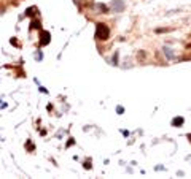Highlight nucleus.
Masks as SVG:
<instances>
[{
	"instance_id": "2",
	"label": "nucleus",
	"mask_w": 191,
	"mask_h": 179,
	"mask_svg": "<svg viewBox=\"0 0 191 179\" xmlns=\"http://www.w3.org/2000/svg\"><path fill=\"white\" fill-rule=\"evenodd\" d=\"M50 37H51V35H50V32H41V40H40V44L41 46H45V44H48V43H50Z\"/></svg>"
},
{
	"instance_id": "7",
	"label": "nucleus",
	"mask_w": 191,
	"mask_h": 179,
	"mask_svg": "<svg viewBox=\"0 0 191 179\" xmlns=\"http://www.w3.org/2000/svg\"><path fill=\"white\" fill-rule=\"evenodd\" d=\"M113 7H115V10H123V3L115 2V3H113Z\"/></svg>"
},
{
	"instance_id": "1",
	"label": "nucleus",
	"mask_w": 191,
	"mask_h": 179,
	"mask_svg": "<svg viewBox=\"0 0 191 179\" xmlns=\"http://www.w3.org/2000/svg\"><path fill=\"white\" fill-rule=\"evenodd\" d=\"M108 37H110V29L102 22L97 24V26H96V38L105 41V40H108Z\"/></svg>"
},
{
	"instance_id": "6",
	"label": "nucleus",
	"mask_w": 191,
	"mask_h": 179,
	"mask_svg": "<svg viewBox=\"0 0 191 179\" xmlns=\"http://www.w3.org/2000/svg\"><path fill=\"white\" fill-rule=\"evenodd\" d=\"M26 149H27V151H34V149H35V146H34V143H30V141H27V143H26Z\"/></svg>"
},
{
	"instance_id": "4",
	"label": "nucleus",
	"mask_w": 191,
	"mask_h": 179,
	"mask_svg": "<svg viewBox=\"0 0 191 179\" xmlns=\"http://www.w3.org/2000/svg\"><path fill=\"white\" fill-rule=\"evenodd\" d=\"M182 124H183V117H177V119L172 121V125H174V127H180Z\"/></svg>"
},
{
	"instance_id": "3",
	"label": "nucleus",
	"mask_w": 191,
	"mask_h": 179,
	"mask_svg": "<svg viewBox=\"0 0 191 179\" xmlns=\"http://www.w3.org/2000/svg\"><path fill=\"white\" fill-rule=\"evenodd\" d=\"M37 8H35V7H32V8H27L26 10V16H29V17H32V16H35V14H37Z\"/></svg>"
},
{
	"instance_id": "8",
	"label": "nucleus",
	"mask_w": 191,
	"mask_h": 179,
	"mask_svg": "<svg viewBox=\"0 0 191 179\" xmlns=\"http://www.w3.org/2000/svg\"><path fill=\"white\" fill-rule=\"evenodd\" d=\"M11 44H13V46H19V44H18V41H16V40H11Z\"/></svg>"
},
{
	"instance_id": "9",
	"label": "nucleus",
	"mask_w": 191,
	"mask_h": 179,
	"mask_svg": "<svg viewBox=\"0 0 191 179\" xmlns=\"http://www.w3.org/2000/svg\"><path fill=\"white\" fill-rule=\"evenodd\" d=\"M85 166H86V168H88V170H89V168H91V163H89V160H88V162L85 163Z\"/></svg>"
},
{
	"instance_id": "5",
	"label": "nucleus",
	"mask_w": 191,
	"mask_h": 179,
	"mask_svg": "<svg viewBox=\"0 0 191 179\" xmlns=\"http://www.w3.org/2000/svg\"><path fill=\"white\" fill-rule=\"evenodd\" d=\"M40 26H41L40 21H32L30 22V30H32V29H40Z\"/></svg>"
}]
</instances>
